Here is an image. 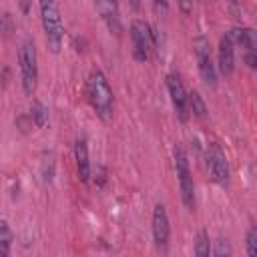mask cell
<instances>
[{
    "label": "cell",
    "instance_id": "obj_1",
    "mask_svg": "<svg viewBox=\"0 0 257 257\" xmlns=\"http://www.w3.org/2000/svg\"><path fill=\"white\" fill-rule=\"evenodd\" d=\"M88 98L92 108L96 110V114L102 120H110L112 118V108H114V96L112 90L108 86L106 76L100 70H94L88 78Z\"/></svg>",
    "mask_w": 257,
    "mask_h": 257
},
{
    "label": "cell",
    "instance_id": "obj_2",
    "mask_svg": "<svg viewBox=\"0 0 257 257\" xmlns=\"http://www.w3.org/2000/svg\"><path fill=\"white\" fill-rule=\"evenodd\" d=\"M40 20H42V28H44L50 50L58 52L62 44V36H64V26H62V18H60V12L54 0H40Z\"/></svg>",
    "mask_w": 257,
    "mask_h": 257
},
{
    "label": "cell",
    "instance_id": "obj_3",
    "mask_svg": "<svg viewBox=\"0 0 257 257\" xmlns=\"http://www.w3.org/2000/svg\"><path fill=\"white\" fill-rule=\"evenodd\" d=\"M18 62H20V74H22V86L26 94L34 92L36 78H38V58H36V46L32 40H24L18 50Z\"/></svg>",
    "mask_w": 257,
    "mask_h": 257
},
{
    "label": "cell",
    "instance_id": "obj_4",
    "mask_svg": "<svg viewBox=\"0 0 257 257\" xmlns=\"http://www.w3.org/2000/svg\"><path fill=\"white\" fill-rule=\"evenodd\" d=\"M175 167H177V177H179V187H181V197L187 209H195V185L187 161V153L183 151L181 145L175 147Z\"/></svg>",
    "mask_w": 257,
    "mask_h": 257
},
{
    "label": "cell",
    "instance_id": "obj_5",
    "mask_svg": "<svg viewBox=\"0 0 257 257\" xmlns=\"http://www.w3.org/2000/svg\"><path fill=\"white\" fill-rule=\"evenodd\" d=\"M131 38H133V48H135L137 60H147L155 48L151 28L143 20H135L131 24Z\"/></svg>",
    "mask_w": 257,
    "mask_h": 257
},
{
    "label": "cell",
    "instance_id": "obj_6",
    "mask_svg": "<svg viewBox=\"0 0 257 257\" xmlns=\"http://www.w3.org/2000/svg\"><path fill=\"white\" fill-rule=\"evenodd\" d=\"M195 52H197V62H199L201 78H203L209 86H215V84H217V70H215L213 58H211V46H209V40L203 38V36L197 38V40H195Z\"/></svg>",
    "mask_w": 257,
    "mask_h": 257
},
{
    "label": "cell",
    "instance_id": "obj_7",
    "mask_svg": "<svg viewBox=\"0 0 257 257\" xmlns=\"http://www.w3.org/2000/svg\"><path fill=\"white\" fill-rule=\"evenodd\" d=\"M207 165H209V171H211V177L215 183H227L229 179V163H227V157L225 153L221 151L219 145H209L207 149Z\"/></svg>",
    "mask_w": 257,
    "mask_h": 257
},
{
    "label": "cell",
    "instance_id": "obj_8",
    "mask_svg": "<svg viewBox=\"0 0 257 257\" xmlns=\"http://www.w3.org/2000/svg\"><path fill=\"white\" fill-rule=\"evenodd\" d=\"M167 88H169V94H171V102L179 114L181 120H187V114H189V104H187V92H185V86L181 82V78L177 74H169L167 76Z\"/></svg>",
    "mask_w": 257,
    "mask_h": 257
},
{
    "label": "cell",
    "instance_id": "obj_9",
    "mask_svg": "<svg viewBox=\"0 0 257 257\" xmlns=\"http://www.w3.org/2000/svg\"><path fill=\"white\" fill-rule=\"evenodd\" d=\"M169 233H171V227H169L167 209L159 203V205H155V211H153V239H155V245L165 247L169 243Z\"/></svg>",
    "mask_w": 257,
    "mask_h": 257
},
{
    "label": "cell",
    "instance_id": "obj_10",
    "mask_svg": "<svg viewBox=\"0 0 257 257\" xmlns=\"http://www.w3.org/2000/svg\"><path fill=\"white\" fill-rule=\"evenodd\" d=\"M96 10L100 12L102 20L106 22L108 30L114 34H120V16H118V8H116V0H94Z\"/></svg>",
    "mask_w": 257,
    "mask_h": 257
},
{
    "label": "cell",
    "instance_id": "obj_11",
    "mask_svg": "<svg viewBox=\"0 0 257 257\" xmlns=\"http://www.w3.org/2000/svg\"><path fill=\"white\" fill-rule=\"evenodd\" d=\"M233 46L235 44L231 42L229 34L221 36V40H219V68L225 76H229L235 68V48Z\"/></svg>",
    "mask_w": 257,
    "mask_h": 257
},
{
    "label": "cell",
    "instance_id": "obj_12",
    "mask_svg": "<svg viewBox=\"0 0 257 257\" xmlns=\"http://www.w3.org/2000/svg\"><path fill=\"white\" fill-rule=\"evenodd\" d=\"M74 159H76V169L80 181H88L90 177V161H88V147L84 139H78L74 143Z\"/></svg>",
    "mask_w": 257,
    "mask_h": 257
},
{
    "label": "cell",
    "instance_id": "obj_13",
    "mask_svg": "<svg viewBox=\"0 0 257 257\" xmlns=\"http://www.w3.org/2000/svg\"><path fill=\"white\" fill-rule=\"evenodd\" d=\"M227 34H229L233 44H241L247 52L255 50V34H253V30H249V28H233Z\"/></svg>",
    "mask_w": 257,
    "mask_h": 257
},
{
    "label": "cell",
    "instance_id": "obj_14",
    "mask_svg": "<svg viewBox=\"0 0 257 257\" xmlns=\"http://www.w3.org/2000/svg\"><path fill=\"white\" fill-rule=\"evenodd\" d=\"M30 116H32V120H34V124H36L38 128H42V126L48 124V108H46L42 102H34V104H32Z\"/></svg>",
    "mask_w": 257,
    "mask_h": 257
},
{
    "label": "cell",
    "instance_id": "obj_15",
    "mask_svg": "<svg viewBox=\"0 0 257 257\" xmlns=\"http://www.w3.org/2000/svg\"><path fill=\"white\" fill-rule=\"evenodd\" d=\"M12 245V231L4 219H0V255H8Z\"/></svg>",
    "mask_w": 257,
    "mask_h": 257
},
{
    "label": "cell",
    "instance_id": "obj_16",
    "mask_svg": "<svg viewBox=\"0 0 257 257\" xmlns=\"http://www.w3.org/2000/svg\"><path fill=\"white\" fill-rule=\"evenodd\" d=\"M187 104L191 106V110L197 114V116H205V112H207V106H205V102H203V98H201V94L197 92V90H193L191 94H187Z\"/></svg>",
    "mask_w": 257,
    "mask_h": 257
},
{
    "label": "cell",
    "instance_id": "obj_17",
    "mask_svg": "<svg viewBox=\"0 0 257 257\" xmlns=\"http://www.w3.org/2000/svg\"><path fill=\"white\" fill-rule=\"evenodd\" d=\"M42 179L50 183L54 179V153L48 151L42 155Z\"/></svg>",
    "mask_w": 257,
    "mask_h": 257
},
{
    "label": "cell",
    "instance_id": "obj_18",
    "mask_svg": "<svg viewBox=\"0 0 257 257\" xmlns=\"http://www.w3.org/2000/svg\"><path fill=\"white\" fill-rule=\"evenodd\" d=\"M195 253L199 257H207L211 253V243H209V235L205 231H199L197 235V243H195Z\"/></svg>",
    "mask_w": 257,
    "mask_h": 257
},
{
    "label": "cell",
    "instance_id": "obj_19",
    "mask_svg": "<svg viewBox=\"0 0 257 257\" xmlns=\"http://www.w3.org/2000/svg\"><path fill=\"white\" fill-rule=\"evenodd\" d=\"M247 255L255 257L257 255V229L251 227L247 231Z\"/></svg>",
    "mask_w": 257,
    "mask_h": 257
},
{
    "label": "cell",
    "instance_id": "obj_20",
    "mask_svg": "<svg viewBox=\"0 0 257 257\" xmlns=\"http://www.w3.org/2000/svg\"><path fill=\"white\" fill-rule=\"evenodd\" d=\"M217 243V247H215V255H231V247H229V243L227 241H223V239H219V241H215Z\"/></svg>",
    "mask_w": 257,
    "mask_h": 257
},
{
    "label": "cell",
    "instance_id": "obj_21",
    "mask_svg": "<svg viewBox=\"0 0 257 257\" xmlns=\"http://www.w3.org/2000/svg\"><path fill=\"white\" fill-rule=\"evenodd\" d=\"M245 60H247L249 68H255V64H257V58H255V50H249V52L245 54Z\"/></svg>",
    "mask_w": 257,
    "mask_h": 257
},
{
    "label": "cell",
    "instance_id": "obj_22",
    "mask_svg": "<svg viewBox=\"0 0 257 257\" xmlns=\"http://www.w3.org/2000/svg\"><path fill=\"white\" fill-rule=\"evenodd\" d=\"M157 6H161V8H167V0H153Z\"/></svg>",
    "mask_w": 257,
    "mask_h": 257
},
{
    "label": "cell",
    "instance_id": "obj_23",
    "mask_svg": "<svg viewBox=\"0 0 257 257\" xmlns=\"http://www.w3.org/2000/svg\"><path fill=\"white\" fill-rule=\"evenodd\" d=\"M20 4H22V10L28 12V0H20Z\"/></svg>",
    "mask_w": 257,
    "mask_h": 257
}]
</instances>
